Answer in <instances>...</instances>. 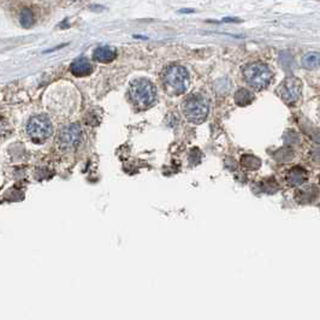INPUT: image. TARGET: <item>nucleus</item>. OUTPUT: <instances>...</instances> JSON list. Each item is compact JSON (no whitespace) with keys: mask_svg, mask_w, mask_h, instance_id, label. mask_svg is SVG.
Returning a JSON list of instances; mask_svg holds the SVG:
<instances>
[{"mask_svg":"<svg viewBox=\"0 0 320 320\" xmlns=\"http://www.w3.org/2000/svg\"><path fill=\"white\" fill-rule=\"evenodd\" d=\"M161 81L165 92L171 97H176L187 92L189 87V72L185 67L171 65L163 71Z\"/></svg>","mask_w":320,"mask_h":320,"instance_id":"obj_1","label":"nucleus"},{"mask_svg":"<svg viewBox=\"0 0 320 320\" xmlns=\"http://www.w3.org/2000/svg\"><path fill=\"white\" fill-rule=\"evenodd\" d=\"M128 95L134 106L138 110H146L155 101L157 89L150 80L137 79L130 83Z\"/></svg>","mask_w":320,"mask_h":320,"instance_id":"obj_2","label":"nucleus"},{"mask_svg":"<svg viewBox=\"0 0 320 320\" xmlns=\"http://www.w3.org/2000/svg\"><path fill=\"white\" fill-rule=\"evenodd\" d=\"M182 111L188 122L200 124L207 118L208 101L201 94H191L183 101Z\"/></svg>","mask_w":320,"mask_h":320,"instance_id":"obj_3","label":"nucleus"},{"mask_svg":"<svg viewBox=\"0 0 320 320\" xmlns=\"http://www.w3.org/2000/svg\"><path fill=\"white\" fill-rule=\"evenodd\" d=\"M246 82L255 90H263L272 80V71L266 64L261 62L251 63L243 70Z\"/></svg>","mask_w":320,"mask_h":320,"instance_id":"obj_4","label":"nucleus"},{"mask_svg":"<svg viewBox=\"0 0 320 320\" xmlns=\"http://www.w3.org/2000/svg\"><path fill=\"white\" fill-rule=\"evenodd\" d=\"M53 128L47 116H33L27 124V134L35 141L47 140L52 135Z\"/></svg>","mask_w":320,"mask_h":320,"instance_id":"obj_5","label":"nucleus"},{"mask_svg":"<svg viewBox=\"0 0 320 320\" xmlns=\"http://www.w3.org/2000/svg\"><path fill=\"white\" fill-rule=\"evenodd\" d=\"M302 93V82L296 77H288L281 83L277 94L286 104H294L300 99Z\"/></svg>","mask_w":320,"mask_h":320,"instance_id":"obj_6","label":"nucleus"},{"mask_svg":"<svg viewBox=\"0 0 320 320\" xmlns=\"http://www.w3.org/2000/svg\"><path fill=\"white\" fill-rule=\"evenodd\" d=\"M81 134L82 132H81L80 125L77 124L64 128L59 135V143L63 147H72L80 141Z\"/></svg>","mask_w":320,"mask_h":320,"instance_id":"obj_7","label":"nucleus"},{"mask_svg":"<svg viewBox=\"0 0 320 320\" xmlns=\"http://www.w3.org/2000/svg\"><path fill=\"white\" fill-rule=\"evenodd\" d=\"M93 70H94L93 69V65L85 58H79V59L72 62V64L70 65V71L76 77L89 76L93 72Z\"/></svg>","mask_w":320,"mask_h":320,"instance_id":"obj_8","label":"nucleus"},{"mask_svg":"<svg viewBox=\"0 0 320 320\" xmlns=\"http://www.w3.org/2000/svg\"><path fill=\"white\" fill-rule=\"evenodd\" d=\"M116 57H117V52H116L115 49L110 46L98 47L93 52V59L99 63H105V64L113 62Z\"/></svg>","mask_w":320,"mask_h":320,"instance_id":"obj_9","label":"nucleus"},{"mask_svg":"<svg viewBox=\"0 0 320 320\" xmlns=\"http://www.w3.org/2000/svg\"><path fill=\"white\" fill-rule=\"evenodd\" d=\"M286 181H288L289 185H293V187H299V185H303L307 181L306 170H303V168H300V166L291 168V170L289 171L288 176H286Z\"/></svg>","mask_w":320,"mask_h":320,"instance_id":"obj_10","label":"nucleus"},{"mask_svg":"<svg viewBox=\"0 0 320 320\" xmlns=\"http://www.w3.org/2000/svg\"><path fill=\"white\" fill-rule=\"evenodd\" d=\"M253 100L254 95L252 94L248 89H244V88L238 90L235 95V101L237 102L240 106H247V105H249L251 102H253Z\"/></svg>","mask_w":320,"mask_h":320,"instance_id":"obj_11","label":"nucleus"},{"mask_svg":"<svg viewBox=\"0 0 320 320\" xmlns=\"http://www.w3.org/2000/svg\"><path fill=\"white\" fill-rule=\"evenodd\" d=\"M302 64L307 69H317L319 67V54L317 52H308L302 58Z\"/></svg>","mask_w":320,"mask_h":320,"instance_id":"obj_12","label":"nucleus"},{"mask_svg":"<svg viewBox=\"0 0 320 320\" xmlns=\"http://www.w3.org/2000/svg\"><path fill=\"white\" fill-rule=\"evenodd\" d=\"M19 23L23 28H30L34 24V15L29 9L22 10L21 15H19Z\"/></svg>","mask_w":320,"mask_h":320,"instance_id":"obj_13","label":"nucleus"},{"mask_svg":"<svg viewBox=\"0 0 320 320\" xmlns=\"http://www.w3.org/2000/svg\"><path fill=\"white\" fill-rule=\"evenodd\" d=\"M242 166L247 170H255L260 166V160L255 158L254 155H243L241 159Z\"/></svg>","mask_w":320,"mask_h":320,"instance_id":"obj_14","label":"nucleus"}]
</instances>
